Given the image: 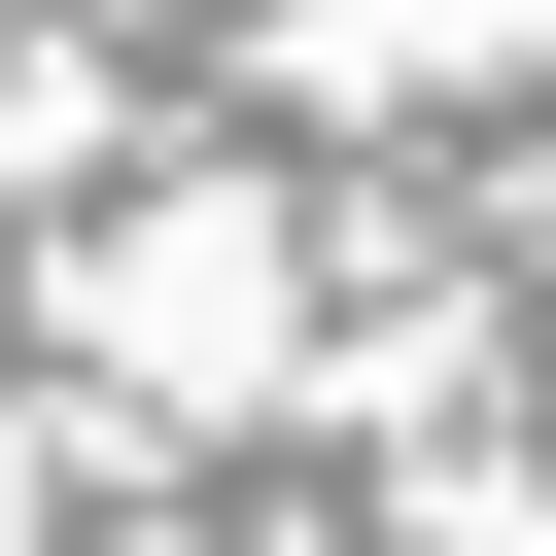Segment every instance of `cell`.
Wrapping results in <instances>:
<instances>
[{"instance_id": "cell-1", "label": "cell", "mask_w": 556, "mask_h": 556, "mask_svg": "<svg viewBox=\"0 0 556 556\" xmlns=\"http://www.w3.org/2000/svg\"><path fill=\"white\" fill-rule=\"evenodd\" d=\"M70 348L139 382V417H243L313 313H278V174H139L104 243H70Z\"/></svg>"}, {"instance_id": "cell-2", "label": "cell", "mask_w": 556, "mask_h": 556, "mask_svg": "<svg viewBox=\"0 0 556 556\" xmlns=\"http://www.w3.org/2000/svg\"><path fill=\"white\" fill-rule=\"evenodd\" d=\"M278 70H348V104H452V70H521V0H278Z\"/></svg>"}]
</instances>
